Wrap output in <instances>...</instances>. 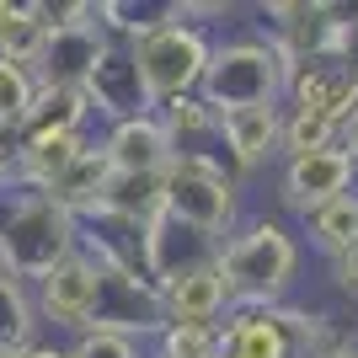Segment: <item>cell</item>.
Instances as JSON below:
<instances>
[{"label":"cell","instance_id":"obj_1","mask_svg":"<svg viewBox=\"0 0 358 358\" xmlns=\"http://www.w3.org/2000/svg\"><path fill=\"white\" fill-rule=\"evenodd\" d=\"M80 252V220L48 193L6 187L0 193V268L22 284H43L48 273Z\"/></svg>","mask_w":358,"mask_h":358},{"label":"cell","instance_id":"obj_2","mask_svg":"<svg viewBox=\"0 0 358 358\" xmlns=\"http://www.w3.org/2000/svg\"><path fill=\"white\" fill-rule=\"evenodd\" d=\"M214 273L224 278L230 310H268L284 305L289 284L299 273V241L278 220H246L220 241Z\"/></svg>","mask_w":358,"mask_h":358},{"label":"cell","instance_id":"obj_3","mask_svg":"<svg viewBox=\"0 0 358 358\" xmlns=\"http://www.w3.org/2000/svg\"><path fill=\"white\" fill-rule=\"evenodd\" d=\"M198 96L209 113L236 107H284L289 96V64L273 48L268 32H241L209 48V70L198 80Z\"/></svg>","mask_w":358,"mask_h":358},{"label":"cell","instance_id":"obj_4","mask_svg":"<svg viewBox=\"0 0 358 358\" xmlns=\"http://www.w3.org/2000/svg\"><path fill=\"white\" fill-rule=\"evenodd\" d=\"M209 48H214V38L203 32V22H182V16L129 43V59L139 70L150 113L166 102H182V96H198V80L209 70Z\"/></svg>","mask_w":358,"mask_h":358},{"label":"cell","instance_id":"obj_5","mask_svg":"<svg viewBox=\"0 0 358 358\" xmlns=\"http://www.w3.org/2000/svg\"><path fill=\"white\" fill-rule=\"evenodd\" d=\"M166 214L220 241L230 236L241 224V182L224 171V155H182L166 166Z\"/></svg>","mask_w":358,"mask_h":358},{"label":"cell","instance_id":"obj_6","mask_svg":"<svg viewBox=\"0 0 358 358\" xmlns=\"http://www.w3.org/2000/svg\"><path fill=\"white\" fill-rule=\"evenodd\" d=\"M113 38L96 22V0H64L48 6V43L32 64L38 86H75L86 91V80L96 75V64L107 59Z\"/></svg>","mask_w":358,"mask_h":358},{"label":"cell","instance_id":"obj_7","mask_svg":"<svg viewBox=\"0 0 358 358\" xmlns=\"http://www.w3.org/2000/svg\"><path fill=\"white\" fill-rule=\"evenodd\" d=\"M220 262V236L198 230V224H182L177 214H155V220L139 230V268L155 289L177 284L187 273H203Z\"/></svg>","mask_w":358,"mask_h":358},{"label":"cell","instance_id":"obj_8","mask_svg":"<svg viewBox=\"0 0 358 358\" xmlns=\"http://www.w3.org/2000/svg\"><path fill=\"white\" fill-rule=\"evenodd\" d=\"M32 305H38V321L54 331H86L96 321V305H102V278L91 268L86 252H75L70 262L48 273L43 284H32Z\"/></svg>","mask_w":358,"mask_h":358},{"label":"cell","instance_id":"obj_9","mask_svg":"<svg viewBox=\"0 0 358 358\" xmlns=\"http://www.w3.org/2000/svg\"><path fill=\"white\" fill-rule=\"evenodd\" d=\"M358 182V166L343 145L331 150H315V155H294L284 161V177H278V198H284V209H294L299 220L331 198H348Z\"/></svg>","mask_w":358,"mask_h":358},{"label":"cell","instance_id":"obj_10","mask_svg":"<svg viewBox=\"0 0 358 358\" xmlns=\"http://www.w3.org/2000/svg\"><path fill=\"white\" fill-rule=\"evenodd\" d=\"M284 107H294V113H315V118H327V123L343 129L348 113L358 107V86H353V75H348L337 59H315V64H299V70L289 75Z\"/></svg>","mask_w":358,"mask_h":358},{"label":"cell","instance_id":"obj_11","mask_svg":"<svg viewBox=\"0 0 358 358\" xmlns=\"http://www.w3.org/2000/svg\"><path fill=\"white\" fill-rule=\"evenodd\" d=\"M214 118H220V155H230L236 171H257L278 155L284 107H236V113H214Z\"/></svg>","mask_w":358,"mask_h":358},{"label":"cell","instance_id":"obj_12","mask_svg":"<svg viewBox=\"0 0 358 358\" xmlns=\"http://www.w3.org/2000/svg\"><path fill=\"white\" fill-rule=\"evenodd\" d=\"M96 150H102V161L113 171H166L171 166V139H166L155 113H134V118L107 123Z\"/></svg>","mask_w":358,"mask_h":358},{"label":"cell","instance_id":"obj_13","mask_svg":"<svg viewBox=\"0 0 358 358\" xmlns=\"http://www.w3.org/2000/svg\"><path fill=\"white\" fill-rule=\"evenodd\" d=\"M166 209V171H107V187L96 198L91 220H113L129 230H145Z\"/></svg>","mask_w":358,"mask_h":358},{"label":"cell","instance_id":"obj_14","mask_svg":"<svg viewBox=\"0 0 358 358\" xmlns=\"http://www.w3.org/2000/svg\"><path fill=\"white\" fill-rule=\"evenodd\" d=\"M86 96H91V113H96L102 123L150 113V96H145V86H139V70H134V59H129V43L107 48V59L96 64V75L86 80Z\"/></svg>","mask_w":358,"mask_h":358},{"label":"cell","instance_id":"obj_15","mask_svg":"<svg viewBox=\"0 0 358 358\" xmlns=\"http://www.w3.org/2000/svg\"><path fill=\"white\" fill-rule=\"evenodd\" d=\"M161 315L171 327H220L230 315V294H224V278L214 268L187 273L177 284L161 289Z\"/></svg>","mask_w":358,"mask_h":358},{"label":"cell","instance_id":"obj_16","mask_svg":"<svg viewBox=\"0 0 358 358\" xmlns=\"http://www.w3.org/2000/svg\"><path fill=\"white\" fill-rule=\"evenodd\" d=\"M91 96L75 86H38L27 118H22V139H64V134H91Z\"/></svg>","mask_w":358,"mask_h":358},{"label":"cell","instance_id":"obj_17","mask_svg":"<svg viewBox=\"0 0 358 358\" xmlns=\"http://www.w3.org/2000/svg\"><path fill=\"white\" fill-rule=\"evenodd\" d=\"M166 139H171V161L182 155H220V118H214L203 96H182V102L155 107Z\"/></svg>","mask_w":358,"mask_h":358},{"label":"cell","instance_id":"obj_18","mask_svg":"<svg viewBox=\"0 0 358 358\" xmlns=\"http://www.w3.org/2000/svg\"><path fill=\"white\" fill-rule=\"evenodd\" d=\"M107 171H113V166L102 161V150L91 139V150H80L59 177L48 182V198H54L59 209H70L75 220H91V214H96V198H102V187H107Z\"/></svg>","mask_w":358,"mask_h":358},{"label":"cell","instance_id":"obj_19","mask_svg":"<svg viewBox=\"0 0 358 358\" xmlns=\"http://www.w3.org/2000/svg\"><path fill=\"white\" fill-rule=\"evenodd\" d=\"M177 16H182L177 0H96V22L113 43H134V38L177 22Z\"/></svg>","mask_w":358,"mask_h":358},{"label":"cell","instance_id":"obj_20","mask_svg":"<svg viewBox=\"0 0 358 358\" xmlns=\"http://www.w3.org/2000/svg\"><path fill=\"white\" fill-rule=\"evenodd\" d=\"M38 331H43V321L32 305V284L0 268V353H27L38 343Z\"/></svg>","mask_w":358,"mask_h":358},{"label":"cell","instance_id":"obj_21","mask_svg":"<svg viewBox=\"0 0 358 358\" xmlns=\"http://www.w3.org/2000/svg\"><path fill=\"white\" fill-rule=\"evenodd\" d=\"M305 236H310V246L321 257H343L348 246H358V193L310 209L305 214Z\"/></svg>","mask_w":358,"mask_h":358},{"label":"cell","instance_id":"obj_22","mask_svg":"<svg viewBox=\"0 0 358 358\" xmlns=\"http://www.w3.org/2000/svg\"><path fill=\"white\" fill-rule=\"evenodd\" d=\"M43 43H48V0H27V6H16L11 27H6V38H0V59L32 70L38 54H43Z\"/></svg>","mask_w":358,"mask_h":358},{"label":"cell","instance_id":"obj_23","mask_svg":"<svg viewBox=\"0 0 358 358\" xmlns=\"http://www.w3.org/2000/svg\"><path fill=\"white\" fill-rule=\"evenodd\" d=\"M337 145V123L315 118V113H294L284 107V134H278V155L294 161V155H315V150H331Z\"/></svg>","mask_w":358,"mask_h":358},{"label":"cell","instance_id":"obj_24","mask_svg":"<svg viewBox=\"0 0 358 358\" xmlns=\"http://www.w3.org/2000/svg\"><path fill=\"white\" fill-rule=\"evenodd\" d=\"M214 353H220V327H171V321L145 348V358H214Z\"/></svg>","mask_w":358,"mask_h":358},{"label":"cell","instance_id":"obj_25","mask_svg":"<svg viewBox=\"0 0 358 358\" xmlns=\"http://www.w3.org/2000/svg\"><path fill=\"white\" fill-rule=\"evenodd\" d=\"M32 96H38V75L11 64V59H0V129H22Z\"/></svg>","mask_w":358,"mask_h":358},{"label":"cell","instance_id":"obj_26","mask_svg":"<svg viewBox=\"0 0 358 358\" xmlns=\"http://www.w3.org/2000/svg\"><path fill=\"white\" fill-rule=\"evenodd\" d=\"M64 358H145V343L123 337V331H107V327H86L64 343Z\"/></svg>","mask_w":358,"mask_h":358},{"label":"cell","instance_id":"obj_27","mask_svg":"<svg viewBox=\"0 0 358 358\" xmlns=\"http://www.w3.org/2000/svg\"><path fill=\"white\" fill-rule=\"evenodd\" d=\"M331 59L343 64L348 75H353V86H358V11L348 6V22H343V32H337V54Z\"/></svg>","mask_w":358,"mask_h":358},{"label":"cell","instance_id":"obj_28","mask_svg":"<svg viewBox=\"0 0 358 358\" xmlns=\"http://www.w3.org/2000/svg\"><path fill=\"white\" fill-rule=\"evenodd\" d=\"M331 284L343 289L348 299H358V246H348L343 257H331Z\"/></svg>","mask_w":358,"mask_h":358},{"label":"cell","instance_id":"obj_29","mask_svg":"<svg viewBox=\"0 0 358 358\" xmlns=\"http://www.w3.org/2000/svg\"><path fill=\"white\" fill-rule=\"evenodd\" d=\"M337 145H343L348 155H353V166H358V107L348 113V123H343V129H337Z\"/></svg>","mask_w":358,"mask_h":358},{"label":"cell","instance_id":"obj_30","mask_svg":"<svg viewBox=\"0 0 358 358\" xmlns=\"http://www.w3.org/2000/svg\"><path fill=\"white\" fill-rule=\"evenodd\" d=\"M22 358H64V343H32Z\"/></svg>","mask_w":358,"mask_h":358},{"label":"cell","instance_id":"obj_31","mask_svg":"<svg viewBox=\"0 0 358 358\" xmlns=\"http://www.w3.org/2000/svg\"><path fill=\"white\" fill-rule=\"evenodd\" d=\"M11 11H16L11 0H0V38H6V27H11Z\"/></svg>","mask_w":358,"mask_h":358},{"label":"cell","instance_id":"obj_32","mask_svg":"<svg viewBox=\"0 0 358 358\" xmlns=\"http://www.w3.org/2000/svg\"><path fill=\"white\" fill-rule=\"evenodd\" d=\"M299 358H348V353H327V348H315V353H299Z\"/></svg>","mask_w":358,"mask_h":358},{"label":"cell","instance_id":"obj_33","mask_svg":"<svg viewBox=\"0 0 358 358\" xmlns=\"http://www.w3.org/2000/svg\"><path fill=\"white\" fill-rule=\"evenodd\" d=\"M6 177H11V166H6V161H0V187H6Z\"/></svg>","mask_w":358,"mask_h":358},{"label":"cell","instance_id":"obj_34","mask_svg":"<svg viewBox=\"0 0 358 358\" xmlns=\"http://www.w3.org/2000/svg\"><path fill=\"white\" fill-rule=\"evenodd\" d=\"M0 358H22V353H0Z\"/></svg>","mask_w":358,"mask_h":358},{"label":"cell","instance_id":"obj_35","mask_svg":"<svg viewBox=\"0 0 358 358\" xmlns=\"http://www.w3.org/2000/svg\"><path fill=\"white\" fill-rule=\"evenodd\" d=\"M348 358H358V348H353V353H348Z\"/></svg>","mask_w":358,"mask_h":358}]
</instances>
